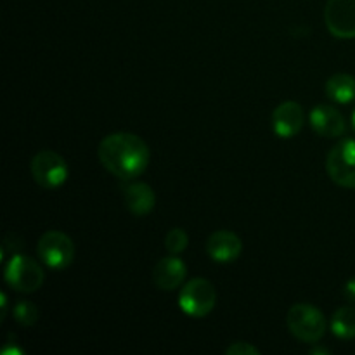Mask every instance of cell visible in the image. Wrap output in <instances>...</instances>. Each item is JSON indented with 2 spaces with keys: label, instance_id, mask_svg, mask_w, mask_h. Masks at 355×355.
Returning <instances> with one entry per match:
<instances>
[{
  "label": "cell",
  "instance_id": "6",
  "mask_svg": "<svg viewBox=\"0 0 355 355\" xmlns=\"http://www.w3.org/2000/svg\"><path fill=\"white\" fill-rule=\"evenodd\" d=\"M38 259L47 267L55 270H62L71 266L75 259V245L71 238L61 231H47L37 246Z\"/></svg>",
  "mask_w": 355,
  "mask_h": 355
},
{
  "label": "cell",
  "instance_id": "10",
  "mask_svg": "<svg viewBox=\"0 0 355 355\" xmlns=\"http://www.w3.org/2000/svg\"><path fill=\"white\" fill-rule=\"evenodd\" d=\"M187 274V267L177 255L165 257L158 260L153 269V283L162 291H173L184 283Z\"/></svg>",
  "mask_w": 355,
  "mask_h": 355
},
{
  "label": "cell",
  "instance_id": "8",
  "mask_svg": "<svg viewBox=\"0 0 355 355\" xmlns=\"http://www.w3.org/2000/svg\"><path fill=\"white\" fill-rule=\"evenodd\" d=\"M324 21L333 37L355 38V0H328Z\"/></svg>",
  "mask_w": 355,
  "mask_h": 355
},
{
  "label": "cell",
  "instance_id": "13",
  "mask_svg": "<svg viewBox=\"0 0 355 355\" xmlns=\"http://www.w3.org/2000/svg\"><path fill=\"white\" fill-rule=\"evenodd\" d=\"M123 201L132 215L144 217L155 208L156 196L146 182H130L123 186Z\"/></svg>",
  "mask_w": 355,
  "mask_h": 355
},
{
  "label": "cell",
  "instance_id": "17",
  "mask_svg": "<svg viewBox=\"0 0 355 355\" xmlns=\"http://www.w3.org/2000/svg\"><path fill=\"white\" fill-rule=\"evenodd\" d=\"M187 245H189V238L184 229L175 227L165 236V248L170 255H179L187 248Z\"/></svg>",
  "mask_w": 355,
  "mask_h": 355
},
{
  "label": "cell",
  "instance_id": "1",
  "mask_svg": "<svg viewBox=\"0 0 355 355\" xmlns=\"http://www.w3.org/2000/svg\"><path fill=\"white\" fill-rule=\"evenodd\" d=\"M97 156L101 165L121 180L141 175L151 159L148 144L130 132H114L104 137L97 148Z\"/></svg>",
  "mask_w": 355,
  "mask_h": 355
},
{
  "label": "cell",
  "instance_id": "2",
  "mask_svg": "<svg viewBox=\"0 0 355 355\" xmlns=\"http://www.w3.org/2000/svg\"><path fill=\"white\" fill-rule=\"evenodd\" d=\"M291 335L304 343H318L326 333V319L318 307L311 304H297L286 318Z\"/></svg>",
  "mask_w": 355,
  "mask_h": 355
},
{
  "label": "cell",
  "instance_id": "7",
  "mask_svg": "<svg viewBox=\"0 0 355 355\" xmlns=\"http://www.w3.org/2000/svg\"><path fill=\"white\" fill-rule=\"evenodd\" d=\"M30 170L35 182L44 189H58L68 179V165H66L64 158L49 149L33 156Z\"/></svg>",
  "mask_w": 355,
  "mask_h": 355
},
{
  "label": "cell",
  "instance_id": "20",
  "mask_svg": "<svg viewBox=\"0 0 355 355\" xmlns=\"http://www.w3.org/2000/svg\"><path fill=\"white\" fill-rule=\"evenodd\" d=\"M352 127H354V130H355V110H354V113H352Z\"/></svg>",
  "mask_w": 355,
  "mask_h": 355
},
{
  "label": "cell",
  "instance_id": "4",
  "mask_svg": "<svg viewBox=\"0 0 355 355\" xmlns=\"http://www.w3.org/2000/svg\"><path fill=\"white\" fill-rule=\"evenodd\" d=\"M6 283L17 293H35L44 284V269L37 260L24 255H14L6 267Z\"/></svg>",
  "mask_w": 355,
  "mask_h": 355
},
{
  "label": "cell",
  "instance_id": "15",
  "mask_svg": "<svg viewBox=\"0 0 355 355\" xmlns=\"http://www.w3.org/2000/svg\"><path fill=\"white\" fill-rule=\"evenodd\" d=\"M331 331L342 340L355 338V307H342L333 314Z\"/></svg>",
  "mask_w": 355,
  "mask_h": 355
},
{
  "label": "cell",
  "instance_id": "9",
  "mask_svg": "<svg viewBox=\"0 0 355 355\" xmlns=\"http://www.w3.org/2000/svg\"><path fill=\"white\" fill-rule=\"evenodd\" d=\"M305 113L304 107L295 101H286L279 104L272 113L274 134L281 139H291L304 128Z\"/></svg>",
  "mask_w": 355,
  "mask_h": 355
},
{
  "label": "cell",
  "instance_id": "3",
  "mask_svg": "<svg viewBox=\"0 0 355 355\" xmlns=\"http://www.w3.org/2000/svg\"><path fill=\"white\" fill-rule=\"evenodd\" d=\"M217 304V291L214 284L203 277L191 279L179 293V307L186 315L194 319L207 318Z\"/></svg>",
  "mask_w": 355,
  "mask_h": 355
},
{
  "label": "cell",
  "instance_id": "18",
  "mask_svg": "<svg viewBox=\"0 0 355 355\" xmlns=\"http://www.w3.org/2000/svg\"><path fill=\"white\" fill-rule=\"evenodd\" d=\"M227 355H259L260 350L257 347L250 345L248 342H234L225 350Z\"/></svg>",
  "mask_w": 355,
  "mask_h": 355
},
{
  "label": "cell",
  "instance_id": "12",
  "mask_svg": "<svg viewBox=\"0 0 355 355\" xmlns=\"http://www.w3.org/2000/svg\"><path fill=\"white\" fill-rule=\"evenodd\" d=\"M309 120H311L315 134L322 135V137H340L342 134H345V118L336 107L328 106V104L315 106L311 111Z\"/></svg>",
  "mask_w": 355,
  "mask_h": 355
},
{
  "label": "cell",
  "instance_id": "19",
  "mask_svg": "<svg viewBox=\"0 0 355 355\" xmlns=\"http://www.w3.org/2000/svg\"><path fill=\"white\" fill-rule=\"evenodd\" d=\"M343 293H345V297L349 298L350 302L355 304V279H350L349 283L345 284V291H343Z\"/></svg>",
  "mask_w": 355,
  "mask_h": 355
},
{
  "label": "cell",
  "instance_id": "5",
  "mask_svg": "<svg viewBox=\"0 0 355 355\" xmlns=\"http://www.w3.org/2000/svg\"><path fill=\"white\" fill-rule=\"evenodd\" d=\"M326 172L336 186L355 189V139L338 142L328 153Z\"/></svg>",
  "mask_w": 355,
  "mask_h": 355
},
{
  "label": "cell",
  "instance_id": "14",
  "mask_svg": "<svg viewBox=\"0 0 355 355\" xmlns=\"http://www.w3.org/2000/svg\"><path fill=\"white\" fill-rule=\"evenodd\" d=\"M326 96L338 104H349L355 99V78L347 73L333 75L326 82Z\"/></svg>",
  "mask_w": 355,
  "mask_h": 355
},
{
  "label": "cell",
  "instance_id": "16",
  "mask_svg": "<svg viewBox=\"0 0 355 355\" xmlns=\"http://www.w3.org/2000/svg\"><path fill=\"white\" fill-rule=\"evenodd\" d=\"M14 319L19 322L21 326H33L35 322L38 321V309L35 307L31 302L26 300H19L16 305H14Z\"/></svg>",
  "mask_w": 355,
  "mask_h": 355
},
{
  "label": "cell",
  "instance_id": "11",
  "mask_svg": "<svg viewBox=\"0 0 355 355\" xmlns=\"http://www.w3.org/2000/svg\"><path fill=\"white\" fill-rule=\"evenodd\" d=\"M241 239L231 231H215L207 241V253L217 263L234 262L241 255Z\"/></svg>",
  "mask_w": 355,
  "mask_h": 355
}]
</instances>
